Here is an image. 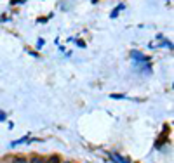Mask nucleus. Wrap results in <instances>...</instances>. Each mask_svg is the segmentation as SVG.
<instances>
[{"instance_id": "f03ea898", "label": "nucleus", "mask_w": 174, "mask_h": 163, "mask_svg": "<svg viewBox=\"0 0 174 163\" xmlns=\"http://www.w3.org/2000/svg\"><path fill=\"white\" fill-rule=\"evenodd\" d=\"M30 163H46V161H44V160H42V158H37V156H33Z\"/></svg>"}, {"instance_id": "20e7f679", "label": "nucleus", "mask_w": 174, "mask_h": 163, "mask_svg": "<svg viewBox=\"0 0 174 163\" xmlns=\"http://www.w3.org/2000/svg\"><path fill=\"white\" fill-rule=\"evenodd\" d=\"M0 120H2V122L5 120V113H2V111H0Z\"/></svg>"}, {"instance_id": "39448f33", "label": "nucleus", "mask_w": 174, "mask_h": 163, "mask_svg": "<svg viewBox=\"0 0 174 163\" xmlns=\"http://www.w3.org/2000/svg\"><path fill=\"white\" fill-rule=\"evenodd\" d=\"M16 163H24L23 158H16Z\"/></svg>"}, {"instance_id": "f257e3e1", "label": "nucleus", "mask_w": 174, "mask_h": 163, "mask_svg": "<svg viewBox=\"0 0 174 163\" xmlns=\"http://www.w3.org/2000/svg\"><path fill=\"white\" fill-rule=\"evenodd\" d=\"M111 158H113V160H117V161H118V163H131V161H129V160H125V158H122V156H120V155H117V153H111Z\"/></svg>"}, {"instance_id": "7ed1b4c3", "label": "nucleus", "mask_w": 174, "mask_h": 163, "mask_svg": "<svg viewBox=\"0 0 174 163\" xmlns=\"http://www.w3.org/2000/svg\"><path fill=\"white\" fill-rule=\"evenodd\" d=\"M49 163H57V156H52V158L49 160Z\"/></svg>"}]
</instances>
